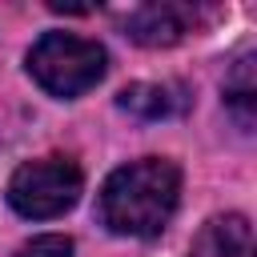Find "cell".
<instances>
[{
    "label": "cell",
    "mask_w": 257,
    "mask_h": 257,
    "mask_svg": "<svg viewBox=\"0 0 257 257\" xmlns=\"http://www.w3.org/2000/svg\"><path fill=\"white\" fill-rule=\"evenodd\" d=\"M120 108L124 112H137L145 120H157V116H169L173 112V96L161 84H128L120 92Z\"/></svg>",
    "instance_id": "obj_6"
},
{
    "label": "cell",
    "mask_w": 257,
    "mask_h": 257,
    "mask_svg": "<svg viewBox=\"0 0 257 257\" xmlns=\"http://www.w3.org/2000/svg\"><path fill=\"white\" fill-rule=\"evenodd\" d=\"M80 185H84V177L68 157H40V161H28L12 173L8 201L20 217L48 221V217H60L64 209L76 205Z\"/></svg>",
    "instance_id": "obj_3"
},
{
    "label": "cell",
    "mask_w": 257,
    "mask_h": 257,
    "mask_svg": "<svg viewBox=\"0 0 257 257\" xmlns=\"http://www.w3.org/2000/svg\"><path fill=\"white\" fill-rule=\"evenodd\" d=\"M189 20H193V12L181 8V4H141V8H133L124 16V28H128V36L137 44L169 48L189 32Z\"/></svg>",
    "instance_id": "obj_4"
},
{
    "label": "cell",
    "mask_w": 257,
    "mask_h": 257,
    "mask_svg": "<svg viewBox=\"0 0 257 257\" xmlns=\"http://www.w3.org/2000/svg\"><path fill=\"white\" fill-rule=\"evenodd\" d=\"M16 257H72V241L60 233H44V237H32Z\"/></svg>",
    "instance_id": "obj_7"
},
{
    "label": "cell",
    "mask_w": 257,
    "mask_h": 257,
    "mask_svg": "<svg viewBox=\"0 0 257 257\" xmlns=\"http://www.w3.org/2000/svg\"><path fill=\"white\" fill-rule=\"evenodd\" d=\"M189 257H253V225L241 213L213 217L197 233Z\"/></svg>",
    "instance_id": "obj_5"
},
{
    "label": "cell",
    "mask_w": 257,
    "mask_h": 257,
    "mask_svg": "<svg viewBox=\"0 0 257 257\" xmlns=\"http://www.w3.org/2000/svg\"><path fill=\"white\" fill-rule=\"evenodd\" d=\"M28 72L52 96H80L104 76V48L72 32H44L28 52Z\"/></svg>",
    "instance_id": "obj_2"
},
{
    "label": "cell",
    "mask_w": 257,
    "mask_h": 257,
    "mask_svg": "<svg viewBox=\"0 0 257 257\" xmlns=\"http://www.w3.org/2000/svg\"><path fill=\"white\" fill-rule=\"evenodd\" d=\"M181 197V173L173 161L145 157L120 165L100 189V221L124 237H157Z\"/></svg>",
    "instance_id": "obj_1"
}]
</instances>
